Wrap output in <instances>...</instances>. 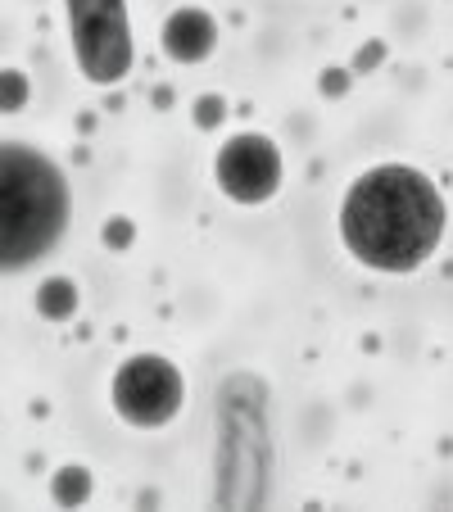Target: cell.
<instances>
[{
	"instance_id": "obj_8",
	"label": "cell",
	"mask_w": 453,
	"mask_h": 512,
	"mask_svg": "<svg viewBox=\"0 0 453 512\" xmlns=\"http://www.w3.org/2000/svg\"><path fill=\"white\" fill-rule=\"evenodd\" d=\"M23 100H28V82H23L19 68H5V109H23Z\"/></svg>"
},
{
	"instance_id": "obj_7",
	"label": "cell",
	"mask_w": 453,
	"mask_h": 512,
	"mask_svg": "<svg viewBox=\"0 0 453 512\" xmlns=\"http://www.w3.org/2000/svg\"><path fill=\"white\" fill-rule=\"evenodd\" d=\"M37 309L46 313V318H55V322L73 318V309H78V290H73V281L50 277L46 286L37 290Z\"/></svg>"
},
{
	"instance_id": "obj_2",
	"label": "cell",
	"mask_w": 453,
	"mask_h": 512,
	"mask_svg": "<svg viewBox=\"0 0 453 512\" xmlns=\"http://www.w3.org/2000/svg\"><path fill=\"white\" fill-rule=\"evenodd\" d=\"M73 218L68 177L46 150L32 141L0 145V254L5 272L37 268L64 241Z\"/></svg>"
},
{
	"instance_id": "obj_6",
	"label": "cell",
	"mask_w": 453,
	"mask_h": 512,
	"mask_svg": "<svg viewBox=\"0 0 453 512\" xmlns=\"http://www.w3.org/2000/svg\"><path fill=\"white\" fill-rule=\"evenodd\" d=\"M159 41H164L168 59H177V64H204L213 55V46H218V23L200 5H182V10H173L164 19Z\"/></svg>"
},
{
	"instance_id": "obj_3",
	"label": "cell",
	"mask_w": 453,
	"mask_h": 512,
	"mask_svg": "<svg viewBox=\"0 0 453 512\" xmlns=\"http://www.w3.org/2000/svg\"><path fill=\"white\" fill-rule=\"evenodd\" d=\"M64 10H68V41H73L78 73L91 87H118L136 64L127 0H64Z\"/></svg>"
},
{
	"instance_id": "obj_5",
	"label": "cell",
	"mask_w": 453,
	"mask_h": 512,
	"mask_svg": "<svg viewBox=\"0 0 453 512\" xmlns=\"http://www.w3.org/2000/svg\"><path fill=\"white\" fill-rule=\"evenodd\" d=\"M281 145L263 132H236L218 145V155H213V182L218 191L227 195L232 204H268L272 195L281 191Z\"/></svg>"
},
{
	"instance_id": "obj_1",
	"label": "cell",
	"mask_w": 453,
	"mask_h": 512,
	"mask_svg": "<svg viewBox=\"0 0 453 512\" xmlns=\"http://www.w3.org/2000/svg\"><path fill=\"white\" fill-rule=\"evenodd\" d=\"M449 204L440 186L413 164H372L340 195L336 232L358 268L408 277L440 250Z\"/></svg>"
},
{
	"instance_id": "obj_4",
	"label": "cell",
	"mask_w": 453,
	"mask_h": 512,
	"mask_svg": "<svg viewBox=\"0 0 453 512\" xmlns=\"http://www.w3.org/2000/svg\"><path fill=\"white\" fill-rule=\"evenodd\" d=\"M114 413L136 431H159L168 426L186 404V377L177 372L173 358L164 354H132L118 363L109 381Z\"/></svg>"
}]
</instances>
